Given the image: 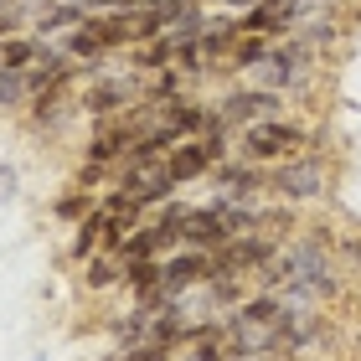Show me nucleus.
<instances>
[{
    "label": "nucleus",
    "mask_w": 361,
    "mask_h": 361,
    "mask_svg": "<svg viewBox=\"0 0 361 361\" xmlns=\"http://www.w3.org/2000/svg\"><path fill=\"white\" fill-rule=\"evenodd\" d=\"M104 361H135V351H124V346H119V351H109Z\"/></svg>",
    "instance_id": "nucleus-26"
},
{
    "label": "nucleus",
    "mask_w": 361,
    "mask_h": 361,
    "mask_svg": "<svg viewBox=\"0 0 361 361\" xmlns=\"http://www.w3.org/2000/svg\"><path fill=\"white\" fill-rule=\"evenodd\" d=\"M160 16H166V37L171 42H196L212 21V6H196V0H160Z\"/></svg>",
    "instance_id": "nucleus-13"
},
{
    "label": "nucleus",
    "mask_w": 361,
    "mask_h": 361,
    "mask_svg": "<svg viewBox=\"0 0 361 361\" xmlns=\"http://www.w3.org/2000/svg\"><path fill=\"white\" fill-rule=\"evenodd\" d=\"M305 6H336V0H305Z\"/></svg>",
    "instance_id": "nucleus-27"
},
{
    "label": "nucleus",
    "mask_w": 361,
    "mask_h": 361,
    "mask_svg": "<svg viewBox=\"0 0 361 361\" xmlns=\"http://www.w3.org/2000/svg\"><path fill=\"white\" fill-rule=\"evenodd\" d=\"M264 57H269V37H258V31H243L238 47L227 52V68H222V73H253Z\"/></svg>",
    "instance_id": "nucleus-18"
},
{
    "label": "nucleus",
    "mask_w": 361,
    "mask_h": 361,
    "mask_svg": "<svg viewBox=\"0 0 361 361\" xmlns=\"http://www.w3.org/2000/svg\"><path fill=\"white\" fill-rule=\"evenodd\" d=\"M31 104V88H26V73H11V68H0V109L16 114V109H26Z\"/></svg>",
    "instance_id": "nucleus-22"
},
{
    "label": "nucleus",
    "mask_w": 361,
    "mask_h": 361,
    "mask_svg": "<svg viewBox=\"0 0 361 361\" xmlns=\"http://www.w3.org/2000/svg\"><path fill=\"white\" fill-rule=\"evenodd\" d=\"M11 196H16V171L0 166V202H11Z\"/></svg>",
    "instance_id": "nucleus-24"
},
{
    "label": "nucleus",
    "mask_w": 361,
    "mask_h": 361,
    "mask_svg": "<svg viewBox=\"0 0 361 361\" xmlns=\"http://www.w3.org/2000/svg\"><path fill=\"white\" fill-rule=\"evenodd\" d=\"M274 253H279L274 238H264V233H238V238H227L222 248L212 253V274H233V279H243V274L264 269Z\"/></svg>",
    "instance_id": "nucleus-7"
},
{
    "label": "nucleus",
    "mask_w": 361,
    "mask_h": 361,
    "mask_svg": "<svg viewBox=\"0 0 361 361\" xmlns=\"http://www.w3.org/2000/svg\"><path fill=\"white\" fill-rule=\"evenodd\" d=\"M212 180H217V191L233 196V202H253V191L269 186V171H258V160H217Z\"/></svg>",
    "instance_id": "nucleus-11"
},
{
    "label": "nucleus",
    "mask_w": 361,
    "mask_h": 361,
    "mask_svg": "<svg viewBox=\"0 0 361 361\" xmlns=\"http://www.w3.org/2000/svg\"><path fill=\"white\" fill-rule=\"evenodd\" d=\"M176 346H166V341H145V346H135V361H171Z\"/></svg>",
    "instance_id": "nucleus-23"
},
{
    "label": "nucleus",
    "mask_w": 361,
    "mask_h": 361,
    "mask_svg": "<svg viewBox=\"0 0 361 361\" xmlns=\"http://www.w3.org/2000/svg\"><path fill=\"white\" fill-rule=\"evenodd\" d=\"M196 6H222V0H196Z\"/></svg>",
    "instance_id": "nucleus-28"
},
{
    "label": "nucleus",
    "mask_w": 361,
    "mask_h": 361,
    "mask_svg": "<svg viewBox=\"0 0 361 361\" xmlns=\"http://www.w3.org/2000/svg\"><path fill=\"white\" fill-rule=\"evenodd\" d=\"M140 73L129 68V73H114V68H104V73H93L88 78V88H83V114L88 119H119L124 109H135L140 104Z\"/></svg>",
    "instance_id": "nucleus-3"
},
{
    "label": "nucleus",
    "mask_w": 361,
    "mask_h": 361,
    "mask_svg": "<svg viewBox=\"0 0 361 361\" xmlns=\"http://www.w3.org/2000/svg\"><path fill=\"white\" fill-rule=\"evenodd\" d=\"M83 284L98 294V289H114V284H124V258L119 253H109V248H98L88 264H83Z\"/></svg>",
    "instance_id": "nucleus-16"
},
{
    "label": "nucleus",
    "mask_w": 361,
    "mask_h": 361,
    "mask_svg": "<svg viewBox=\"0 0 361 361\" xmlns=\"http://www.w3.org/2000/svg\"><path fill=\"white\" fill-rule=\"evenodd\" d=\"M269 191L279 196V202H315V196H325V166L315 155H289L279 160V166L269 171Z\"/></svg>",
    "instance_id": "nucleus-4"
},
{
    "label": "nucleus",
    "mask_w": 361,
    "mask_h": 361,
    "mask_svg": "<svg viewBox=\"0 0 361 361\" xmlns=\"http://www.w3.org/2000/svg\"><path fill=\"white\" fill-rule=\"evenodd\" d=\"M176 68H180V73H191V78L212 73V52H207V42H202V37H196V42H176Z\"/></svg>",
    "instance_id": "nucleus-21"
},
{
    "label": "nucleus",
    "mask_w": 361,
    "mask_h": 361,
    "mask_svg": "<svg viewBox=\"0 0 361 361\" xmlns=\"http://www.w3.org/2000/svg\"><path fill=\"white\" fill-rule=\"evenodd\" d=\"M243 135V160H258V166H279V160H289V155H300L305 150V129L300 124H289V119H258V124H248V129H238Z\"/></svg>",
    "instance_id": "nucleus-2"
},
{
    "label": "nucleus",
    "mask_w": 361,
    "mask_h": 361,
    "mask_svg": "<svg viewBox=\"0 0 361 361\" xmlns=\"http://www.w3.org/2000/svg\"><path fill=\"white\" fill-rule=\"evenodd\" d=\"M104 238H109V212H104V207H93L88 217L73 227V248H68V253H73V264H88V258L104 248Z\"/></svg>",
    "instance_id": "nucleus-14"
},
{
    "label": "nucleus",
    "mask_w": 361,
    "mask_h": 361,
    "mask_svg": "<svg viewBox=\"0 0 361 361\" xmlns=\"http://www.w3.org/2000/svg\"><path fill=\"white\" fill-rule=\"evenodd\" d=\"M217 150L196 135V140H180V145H171L166 150V166H171V176H176V186H186V180H202V176H212V166H217Z\"/></svg>",
    "instance_id": "nucleus-9"
},
{
    "label": "nucleus",
    "mask_w": 361,
    "mask_h": 361,
    "mask_svg": "<svg viewBox=\"0 0 361 361\" xmlns=\"http://www.w3.org/2000/svg\"><path fill=\"white\" fill-rule=\"evenodd\" d=\"M119 191L129 196V202H140V207H160V202H171L176 176H171V166H166V155L129 150V155L119 160Z\"/></svg>",
    "instance_id": "nucleus-1"
},
{
    "label": "nucleus",
    "mask_w": 361,
    "mask_h": 361,
    "mask_svg": "<svg viewBox=\"0 0 361 361\" xmlns=\"http://www.w3.org/2000/svg\"><path fill=\"white\" fill-rule=\"evenodd\" d=\"M124 284L135 300H145V294L160 289V258H124Z\"/></svg>",
    "instance_id": "nucleus-19"
},
{
    "label": "nucleus",
    "mask_w": 361,
    "mask_h": 361,
    "mask_svg": "<svg viewBox=\"0 0 361 361\" xmlns=\"http://www.w3.org/2000/svg\"><path fill=\"white\" fill-rule=\"evenodd\" d=\"M222 6H227V11H238V16H243V11H253V6H258V0H222Z\"/></svg>",
    "instance_id": "nucleus-25"
},
{
    "label": "nucleus",
    "mask_w": 361,
    "mask_h": 361,
    "mask_svg": "<svg viewBox=\"0 0 361 361\" xmlns=\"http://www.w3.org/2000/svg\"><path fill=\"white\" fill-rule=\"evenodd\" d=\"M207 274H212V253L202 248H176L171 258H160V289L171 300H186L196 284H207Z\"/></svg>",
    "instance_id": "nucleus-8"
},
{
    "label": "nucleus",
    "mask_w": 361,
    "mask_h": 361,
    "mask_svg": "<svg viewBox=\"0 0 361 361\" xmlns=\"http://www.w3.org/2000/svg\"><path fill=\"white\" fill-rule=\"evenodd\" d=\"M37 57H42V37L37 31H16V37L0 42V68H11V73L37 68Z\"/></svg>",
    "instance_id": "nucleus-15"
},
{
    "label": "nucleus",
    "mask_w": 361,
    "mask_h": 361,
    "mask_svg": "<svg viewBox=\"0 0 361 361\" xmlns=\"http://www.w3.org/2000/svg\"><path fill=\"white\" fill-rule=\"evenodd\" d=\"M31 361H47V356H31Z\"/></svg>",
    "instance_id": "nucleus-29"
},
{
    "label": "nucleus",
    "mask_w": 361,
    "mask_h": 361,
    "mask_svg": "<svg viewBox=\"0 0 361 361\" xmlns=\"http://www.w3.org/2000/svg\"><path fill=\"white\" fill-rule=\"evenodd\" d=\"M83 21H88V11L78 6V0H42V11L31 16L26 31H37L42 42H62L73 26H83Z\"/></svg>",
    "instance_id": "nucleus-12"
},
{
    "label": "nucleus",
    "mask_w": 361,
    "mask_h": 361,
    "mask_svg": "<svg viewBox=\"0 0 361 361\" xmlns=\"http://www.w3.org/2000/svg\"><path fill=\"white\" fill-rule=\"evenodd\" d=\"M310 57H315V47H305L300 37H294V42H279V47H269V57L253 68V83H264V88H274V93H289V88L305 78Z\"/></svg>",
    "instance_id": "nucleus-5"
},
{
    "label": "nucleus",
    "mask_w": 361,
    "mask_h": 361,
    "mask_svg": "<svg viewBox=\"0 0 361 361\" xmlns=\"http://www.w3.org/2000/svg\"><path fill=\"white\" fill-rule=\"evenodd\" d=\"M227 238H233V233H227V222H222V212H217V207H191V212H186V222H180V248L217 253Z\"/></svg>",
    "instance_id": "nucleus-10"
},
{
    "label": "nucleus",
    "mask_w": 361,
    "mask_h": 361,
    "mask_svg": "<svg viewBox=\"0 0 361 361\" xmlns=\"http://www.w3.org/2000/svg\"><path fill=\"white\" fill-rule=\"evenodd\" d=\"M93 207H98V202L88 196V186H73V191H62V196H57V207H52V212H57V222H73V227H78Z\"/></svg>",
    "instance_id": "nucleus-20"
},
{
    "label": "nucleus",
    "mask_w": 361,
    "mask_h": 361,
    "mask_svg": "<svg viewBox=\"0 0 361 361\" xmlns=\"http://www.w3.org/2000/svg\"><path fill=\"white\" fill-rule=\"evenodd\" d=\"M109 331H114V341H119L124 351H135V346H145V341H150V310H145V305H135V310H124L119 320H109Z\"/></svg>",
    "instance_id": "nucleus-17"
},
{
    "label": "nucleus",
    "mask_w": 361,
    "mask_h": 361,
    "mask_svg": "<svg viewBox=\"0 0 361 361\" xmlns=\"http://www.w3.org/2000/svg\"><path fill=\"white\" fill-rule=\"evenodd\" d=\"M284 109V93H274V88H264V83H248V88H233L217 104V119L227 124V129H248V124H258V119H274V114Z\"/></svg>",
    "instance_id": "nucleus-6"
}]
</instances>
